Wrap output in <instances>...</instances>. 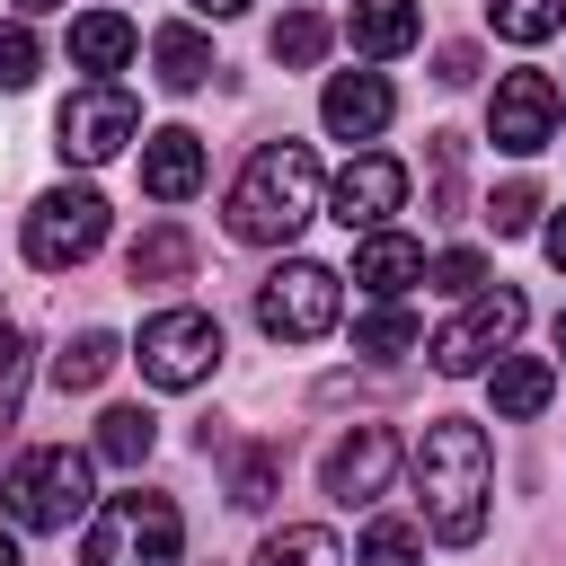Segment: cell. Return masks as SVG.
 Instances as JSON below:
<instances>
[{"label": "cell", "mask_w": 566, "mask_h": 566, "mask_svg": "<svg viewBox=\"0 0 566 566\" xmlns=\"http://www.w3.org/2000/svg\"><path fill=\"white\" fill-rule=\"evenodd\" d=\"M398 203H407V168H398L389 150H363V159H345V177L327 186V212H336L345 230H380Z\"/></svg>", "instance_id": "obj_11"}, {"label": "cell", "mask_w": 566, "mask_h": 566, "mask_svg": "<svg viewBox=\"0 0 566 566\" xmlns=\"http://www.w3.org/2000/svg\"><path fill=\"white\" fill-rule=\"evenodd\" d=\"M363 566H416L424 557V531L416 522H398V513H380V522H363V548H354Z\"/></svg>", "instance_id": "obj_29"}, {"label": "cell", "mask_w": 566, "mask_h": 566, "mask_svg": "<svg viewBox=\"0 0 566 566\" xmlns=\"http://www.w3.org/2000/svg\"><path fill=\"white\" fill-rule=\"evenodd\" d=\"M486 283V265L469 256V248H451V256H433V292H478Z\"/></svg>", "instance_id": "obj_32"}, {"label": "cell", "mask_w": 566, "mask_h": 566, "mask_svg": "<svg viewBox=\"0 0 566 566\" xmlns=\"http://www.w3.org/2000/svg\"><path fill=\"white\" fill-rule=\"evenodd\" d=\"M389 106H398V97H389V80H380V71H336V80H327V97H318V115H327V133H336V142H371V133L389 124Z\"/></svg>", "instance_id": "obj_13"}, {"label": "cell", "mask_w": 566, "mask_h": 566, "mask_svg": "<svg viewBox=\"0 0 566 566\" xmlns=\"http://www.w3.org/2000/svg\"><path fill=\"white\" fill-rule=\"evenodd\" d=\"M71 62L97 71V80L124 71V62H133V18H124V9H88V18H71Z\"/></svg>", "instance_id": "obj_19"}, {"label": "cell", "mask_w": 566, "mask_h": 566, "mask_svg": "<svg viewBox=\"0 0 566 566\" xmlns=\"http://www.w3.org/2000/svg\"><path fill=\"white\" fill-rule=\"evenodd\" d=\"M522 318H531V301L513 292V283H495V292H469V310L433 336V371H451V380H469V371H486L513 336H522Z\"/></svg>", "instance_id": "obj_8"}, {"label": "cell", "mask_w": 566, "mask_h": 566, "mask_svg": "<svg viewBox=\"0 0 566 566\" xmlns=\"http://www.w3.org/2000/svg\"><path fill=\"white\" fill-rule=\"evenodd\" d=\"M106 248V195L97 186H53V195H35V212H27V265L35 274H71L80 256H97Z\"/></svg>", "instance_id": "obj_5"}, {"label": "cell", "mask_w": 566, "mask_h": 566, "mask_svg": "<svg viewBox=\"0 0 566 566\" xmlns=\"http://www.w3.org/2000/svg\"><path fill=\"white\" fill-rule=\"evenodd\" d=\"M0 504H9L18 531H71V522L88 513V451H71V442L27 451V460L0 478Z\"/></svg>", "instance_id": "obj_4"}, {"label": "cell", "mask_w": 566, "mask_h": 566, "mask_svg": "<svg viewBox=\"0 0 566 566\" xmlns=\"http://www.w3.org/2000/svg\"><path fill=\"white\" fill-rule=\"evenodd\" d=\"M195 9H203V18H239L248 0H195Z\"/></svg>", "instance_id": "obj_36"}, {"label": "cell", "mask_w": 566, "mask_h": 566, "mask_svg": "<svg viewBox=\"0 0 566 566\" xmlns=\"http://www.w3.org/2000/svg\"><path fill=\"white\" fill-rule=\"evenodd\" d=\"M150 442H159L150 407H106V416H97V460H115V469H142V460H150Z\"/></svg>", "instance_id": "obj_22"}, {"label": "cell", "mask_w": 566, "mask_h": 566, "mask_svg": "<svg viewBox=\"0 0 566 566\" xmlns=\"http://www.w3.org/2000/svg\"><path fill=\"white\" fill-rule=\"evenodd\" d=\"M345 44L371 53V62L407 53V44H416V0H354V9H345Z\"/></svg>", "instance_id": "obj_17"}, {"label": "cell", "mask_w": 566, "mask_h": 566, "mask_svg": "<svg viewBox=\"0 0 566 566\" xmlns=\"http://www.w3.org/2000/svg\"><path fill=\"white\" fill-rule=\"evenodd\" d=\"M53 133H62V142H53L62 159L97 168V159H115V150H124L133 133H142V106H133V97H124L115 80H88V88H71V97H62Z\"/></svg>", "instance_id": "obj_9"}, {"label": "cell", "mask_w": 566, "mask_h": 566, "mask_svg": "<svg viewBox=\"0 0 566 566\" xmlns=\"http://www.w3.org/2000/svg\"><path fill=\"white\" fill-rule=\"evenodd\" d=\"M557 354H566V318H557Z\"/></svg>", "instance_id": "obj_40"}, {"label": "cell", "mask_w": 566, "mask_h": 566, "mask_svg": "<svg viewBox=\"0 0 566 566\" xmlns=\"http://www.w3.org/2000/svg\"><path fill=\"white\" fill-rule=\"evenodd\" d=\"M539 248H548V265H557V274H566V212H557V221H548V239H539Z\"/></svg>", "instance_id": "obj_35"}, {"label": "cell", "mask_w": 566, "mask_h": 566, "mask_svg": "<svg viewBox=\"0 0 566 566\" xmlns=\"http://www.w3.org/2000/svg\"><path fill=\"white\" fill-rule=\"evenodd\" d=\"M133 363H142L150 389H195V380H212V363H221V318H212V310H159V318H142Z\"/></svg>", "instance_id": "obj_7"}, {"label": "cell", "mask_w": 566, "mask_h": 566, "mask_svg": "<svg viewBox=\"0 0 566 566\" xmlns=\"http://www.w3.org/2000/svg\"><path fill=\"white\" fill-rule=\"evenodd\" d=\"M389 469H398V433H389V424H354V433L327 451L318 478H327L336 504H371V495L389 486Z\"/></svg>", "instance_id": "obj_12"}, {"label": "cell", "mask_w": 566, "mask_h": 566, "mask_svg": "<svg viewBox=\"0 0 566 566\" xmlns=\"http://www.w3.org/2000/svg\"><path fill=\"white\" fill-rule=\"evenodd\" d=\"M256 327L274 345H318L336 327V274L310 265V256H283L265 283H256Z\"/></svg>", "instance_id": "obj_6"}, {"label": "cell", "mask_w": 566, "mask_h": 566, "mask_svg": "<svg viewBox=\"0 0 566 566\" xmlns=\"http://www.w3.org/2000/svg\"><path fill=\"white\" fill-rule=\"evenodd\" d=\"M195 186H203V133H186V124L150 133V142H142V195H159V203H186Z\"/></svg>", "instance_id": "obj_14"}, {"label": "cell", "mask_w": 566, "mask_h": 566, "mask_svg": "<svg viewBox=\"0 0 566 566\" xmlns=\"http://www.w3.org/2000/svg\"><path fill=\"white\" fill-rule=\"evenodd\" d=\"M486 486H495V451H486V424L469 416H433L424 442H416V495H424V531L469 548L486 531Z\"/></svg>", "instance_id": "obj_1"}, {"label": "cell", "mask_w": 566, "mask_h": 566, "mask_svg": "<svg viewBox=\"0 0 566 566\" xmlns=\"http://www.w3.org/2000/svg\"><path fill=\"white\" fill-rule=\"evenodd\" d=\"M424 345V327H416V310H398V301H380L371 318H354V354H416Z\"/></svg>", "instance_id": "obj_27"}, {"label": "cell", "mask_w": 566, "mask_h": 566, "mask_svg": "<svg viewBox=\"0 0 566 566\" xmlns=\"http://www.w3.org/2000/svg\"><path fill=\"white\" fill-rule=\"evenodd\" d=\"M115 363H124V345H115L106 327H80V336L62 345V363H53V380H62V389H97Z\"/></svg>", "instance_id": "obj_24"}, {"label": "cell", "mask_w": 566, "mask_h": 566, "mask_svg": "<svg viewBox=\"0 0 566 566\" xmlns=\"http://www.w3.org/2000/svg\"><path fill=\"white\" fill-rule=\"evenodd\" d=\"M0 566H18V531H0Z\"/></svg>", "instance_id": "obj_37"}, {"label": "cell", "mask_w": 566, "mask_h": 566, "mask_svg": "<svg viewBox=\"0 0 566 566\" xmlns=\"http://www.w3.org/2000/svg\"><path fill=\"white\" fill-rule=\"evenodd\" d=\"M486 133H495V150H513V159L548 150V142H557V80H548V71H504V80H495V106H486Z\"/></svg>", "instance_id": "obj_10"}, {"label": "cell", "mask_w": 566, "mask_h": 566, "mask_svg": "<svg viewBox=\"0 0 566 566\" xmlns=\"http://www.w3.org/2000/svg\"><path fill=\"white\" fill-rule=\"evenodd\" d=\"M177 539H186L177 504L150 495V486H133V495H106V504L88 513L80 566H177Z\"/></svg>", "instance_id": "obj_3"}, {"label": "cell", "mask_w": 566, "mask_h": 566, "mask_svg": "<svg viewBox=\"0 0 566 566\" xmlns=\"http://www.w3.org/2000/svg\"><path fill=\"white\" fill-rule=\"evenodd\" d=\"M433 80H442V88H469V80H478V44H442V53H433Z\"/></svg>", "instance_id": "obj_33"}, {"label": "cell", "mask_w": 566, "mask_h": 566, "mask_svg": "<svg viewBox=\"0 0 566 566\" xmlns=\"http://www.w3.org/2000/svg\"><path fill=\"white\" fill-rule=\"evenodd\" d=\"M256 566H345V548H336V531H318V522H283V531H265Z\"/></svg>", "instance_id": "obj_23"}, {"label": "cell", "mask_w": 566, "mask_h": 566, "mask_svg": "<svg viewBox=\"0 0 566 566\" xmlns=\"http://www.w3.org/2000/svg\"><path fill=\"white\" fill-rule=\"evenodd\" d=\"M265 44H274V62H283V71H310V62L327 53V18H318V9H292V18H274V35H265Z\"/></svg>", "instance_id": "obj_28"}, {"label": "cell", "mask_w": 566, "mask_h": 566, "mask_svg": "<svg viewBox=\"0 0 566 566\" xmlns=\"http://www.w3.org/2000/svg\"><path fill=\"white\" fill-rule=\"evenodd\" d=\"M486 27H495L504 44H539V35L566 27V0H486Z\"/></svg>", "instance_id": "obj_25"}, {"label": "cell", "mask_w": 566, "mask_h": 566, "mask_svg": "<svg viewBox=\"0 0 566 566\" xmlns=\"http://www.w3.org/2000/svg\"><path fill=\"white\" fill-rule=\"evenodd\" d=\"M35 9H62V0H18V18H35Z\"/></svg>", "instance_id": "obj_38"}, {"label": "cell", "mask_w": 566, "mask_h": 566, "mask_svg": "<svg viewBox=\"0 0 566 566\" xmlns=\"http://www.w3.org/2000/svg\"><path fill=\"white\" fill-rule=\"evenodd\" d=\"M124 274H133V283H186V274H195V230H186V221H150V230L133 239Z\"/></svg>", "instance_id": "obj_18"}, {"label": "cell", "mask_w": 566, "mask_h": 566, "mask_svg": "<svg viewBox=\"0 0 566 566\" xmlns=\"http://www.w3.org/2000/svg\"><path fill=\"white\" fill-rule=\"evenodd\" d=\"M486 221H495V239H513V230H531V221H539V186H531V177H513V186H495V195H486Z\"/></svg>", "instance_id": "obj_30"}, {"label": "cell", "mask_w": 566, "mask_h": 566, "mask_svg": "<svg viewBox=\"0 0 566 566\" xmlns=\"http://www.w3.org/2000/svg\"><path fill=\"white\" fill-rule=\"evenodd\" d=\"M274 486H283V442H248V451H230V504H239V513H265Z\"/></svg>", "instance_id": "obj_21"}, {"label": "cell", "mask_w": 566, "mask_h": 566, "mask_svg": "<svg viewBox=\"0 0 566 566\" xmlns=\"http://www.w3.org/2000/svg\"><path fill=\"white\" fill-rule=\"evenodd\" d=\"M424 168H433V221H460V203H469V195H460L469 142H460V133H433V142H424Z\"/></svg>", "instance_id": "obj_26"}, {"label": "cell", "mask_w": 566, "mask_h": 566, "mask_svg": "<svg viewBox=\"0 0 566 566\" xmlns=\"http://www.w3.org/2000/svg\"><path fill=\"white\" fill-rule=\"evenodd\" d=\"M150 62H159V88H177V97L212 80V44H203L195 27H159V35H150Z\"/></svg>", "instance_id": "obj_20"}, {"label": "cell", "mask_w": 566, "mask_h": 566, "mask_svg": "<svg viewBox=\"0 0 566 566\" xmlns=\"http://www.w3.org/2000/svg\"><path fill=\"white\" fill-rule=\"evenodd\" d=\"M310 212H318V150L283 133V142H256V150H248L221 221H230V239H248V248H283V239H301Z\"/></svg>", "instance_id": "obj_2"}, {"label": "cell", "mask_w": 566, "mask_h": 566, "mask_svg": "<svg viewBox=\"0 0 566 566\" xmlns=\"http://www.w3.org/2000/svg\"><path fill=\"white\" fill-rule=\"evenodd\" d=\"M18 380H27V336L0 318V398H18Z\"/></svg>", "instance_id": "obj_34"}, {"label": "cell", "mask_w": 566, "mask_h": 566, "mask_svg": "<svg viewBox=\"0 0 566 566\" xmlns=\"http://www.w3.org/2000/svg\"><path fill=\"white\" fill-rule=\"evenodd\" d=\"M35 62H44V53H35L27 18H9V27H0V88H27V80H35Z\"/></svg>", "instance_id": "obj_31"}, {"label": "cell", "mask_w": 566, "mask_h": 566, "mask_svg": "<svg viewBox=\"0 0 566 566\" xmlns=\"http://www.w3.org/2000/svg\"><path fill=\"white\" fill-rule=\"evenodd\" d=\"M354 283H363V292H380V301H398L407 283H424V248H416L407 230H389V221H380V230H363V239H354Z\"/></svg>", "instance_id": "obj_15"}, {"label": "cell", "mask_w": 566, "mask_h": 566, "mask_svg": "<svg viewBox=\"0 0 566 566\" xmlns=\"http://www.w3.org/2000/svg\"><path fill=\"white\" fill-rule=\"evenodd\" d=\"M9 416H18V398H0V442H9Z\"/></svg>", "instance_id": "obj_39"}, {"label": "cell", "mask_w": 566, "mask_h": 566, "mask_svg": "<svg viewBox=\"0 0 566 566\" xmlns=\"http://www.w3.org/2000/svg\"><path fill=\"white\" fill-rule=\"evenodd\" d=\"M486 398H495V416L531 424V416L557 398V363H539V354H504V363H495V380H486Z\"/></svg>", "instance_id": "obj_16"}]
</instances>
